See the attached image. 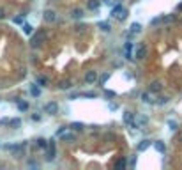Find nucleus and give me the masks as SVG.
<instances>
[{"instance_id": "1", "label": "nucleus", "mask_w": 182, "mask_h": 170, "mask_svg": "<svg viewBox=\"0 0 182 170\" xmlns=\"http://www.w3.org/2000/svg\"><path fill=\"white\" fill-rule=\"evenodd\" d=\"M127 14H129V11H127L126 7H122V5H120V2H117V5L112 9V16H113V18H117L119 21H124V20L127 18Z\"/></svg>"}, {"instance_id": "2", "label": "nucleus", "mask_w": 182, "mask_h": 170, "mask_svg": "<svg viewBox=\"0 0 182 170\" xmlns=\"http://www.w3.org/2000/svg\"><path fill=\"white\" fill-rule=\"evenodd\" d=\"M44 37H46L44 32H37V34H34V35L30 37V46H32V48H39L41 43L44 41Z\"/></svg>"}, {"instance_id": "3", "label": "nucleus", "mask_w": 182, "mask_h": 170, "mask_svg": "<svg viewBox=\"0 0 182 170\" xmlns=\"http://www.w3.org/2000/svg\"><path fill=\"white\" fill-rule=\"evenodd\" d=\"M44 114H48V115H57V114H58V103H57V101L46 103V105H44Z\"/></svg>"}, {"instance_id": "4", "label": "nucleus", "mask_w": 182, "mask_h": 170, "mask_svg": "<svg viewBox=\"0 0 182 170\" xmlns=\"http://www.w3.org/2000/svg\"><path fill=\"white\" fill-rule=\"evenodd\" d=\"M42 20H44L46 23H55V21H57V12H55L53 9H46V11L42 12Z\"/></svg>"}, {"instance_id": "5", "label": "nucleus", "mask_w": 182, "mask_h": 170, "mask_svg": "<svg viewBox=\"0 0 182 170\" xmlns=\"http://www.w3.org/2000/svg\"><path fill=\"white\" fill-rule=\"evenodd\" d=\"M55 158V142L50 140V145H48V153H46V161H53Z\"/></svg>"}, {"instance_id": "6", "label": "nucleus", "mask_w": 182, "mask_h": 170, "mask_svg": "<svg viewBox=\"0 0 182 170\" xmlns=\"http://www.w3.org/2000/svg\"><path fill=\"white\" fill-rule=\"evenodd\" d=\"M69 16H71V20H81V18L85 16V11L76 7V9H73V11H71V14H69Z\"/></svg>"}, {"instance_id": "7", "label": "nucleus", "mask_w": 182, "mask_h": 170, "mask_svg": "<svg viewBox=\"0 0 182 170\" xmlns=\"http://www.w3.org/2000/svg\"><path fill=\"white\" fill-rule=\"evenodd\" d=\"M149 90H150L152 94H156V92H161V90H163V83L156 80V82H152V83L149 85Z\"/></svg>"}, {"instance_id": "8", "label": "nucleus", "mask_w": 182, "mask_h": 170, "mask_svg": "<svg viewBox=\"0 0 182 170\" xmlns=\"http://www.w3.org/2000/svg\"><path fill=\"white\" fill-rule=\"evenodd\" d=\"M140 98H142V101H143V103H147V105L156 103V101H154V98H152V92H150V90H149V92H142V96H140Z\"/></svg>"}, {"instance_id": "9", "label": "nucleus", "mask_w": 182, "mask_h": 170, "mask_svg": "<svg viewBox=\"0 0 182 170\" xmlns=\"http://www.w3.org/2000/svg\"><path fill=\"white\" fill-rule=\"evenodd\" d=\"M85 82H87V83H96V82H97V73H96V71H88V73L85 75Z\"/></svg>"}, {"instance_id": "10", "label": "nucleus", "mask_w": 182, "mask_h": 170, "mask_svg": "<svg viewBox=\"0 0 182 170\" xmlns=\"http://www.w3.org/2000/svg\"><path fill=\"white\" fill-rule=\"evenodd\" d=\"M101 7V0H87V9L90 11H96Z\"/></svg>"}, {"instance_id": "11", "label": "nucleus", "mask_w": 182, "mask_h": 170, "mask_svg": "<svg viewBox=\"0 0 182 170\" xmlns=\"http://www.w3.org/2000/svg\"><path fill=\"white\" fill-rule=\"evenodd\" d=\"M35 145L39 147V149H48V145H50V140H46V138H37L35 140Z\"/></svg>"}, {"instance_id": "12", "label": "nucleus", "mask_w": 182, "mask_h": 170, "mask_svg": "<svg viewBox=\"0 0 182 170\" xmlns=\"http://www.w3.org/2000/svg\"><path fill=\"white\" fill-rule=\"evenodd\" d=\"M71 87H73V82H71V80H62V82L58 83V89H60V90H69Z\"/></svg>"}, {"instance_id": "13", "label": "nucleus", "mask_w": 182, "mask_h": 170, "mask_svg": "<svg viewBox=\"0 0 182 170\" xmlns=\"http://www.w3.org/2000/svg\"><path fill=\"white\" fill-rule=\"evenodd\" d=\"M30 94H32L34 98H39V96H41V89H39V83H32V85H30Z\"/></svg>"}, {"instance_id": "14", "label": "nucleus", "mask_w": 182, "mask_h": 170, "mask_svg": "<svg viewBox=\"0 0 182 170\" xmlns=\"http://www.w3.org/2000/svg\"><path fill=\"white\" fill-rule=\"evenodd\" d=\"M122 119H124L126 124H131V122H135V114L127 110V112H124V117H122Z\"/></svg>"}, {"instance_id": "15", "label": "nucleus", "mask_w": 182, "mask_h": 170, "mask_svg": "<svg viewBox=\"0 0 182 170\" xmlns=\"http://www.w3.org/2000/svg\"><path fill=\"white\" fill-rule=\"evenodd\" d=\"M74 138H76L74 133H62V135H60V140H62V142H74Z\"/></svg>"}, {"instance_id": "16", "label": "nucleus", "mask_w": 182, "mask_h": 170, "mask_svg": "<svg viewBox=\"0 0 182 170\" xmlns=\"http://www.w3.org/2000/svg\"><path fill=\"white\" fill-rule=\"evenodd\" d=\"M154 147H156V151H158V153H161V154H165V153H166V145H165L161 140H158V142L154 144Z\"/></svg>"}, {"instance_id": "17", "label": "nucleus", "mask_w": 182, "mask_h": 170, "mask_svg": "<svg viewBox=\"0 0 182 170\" xmlns=\"http://www.w3.org/2000/svg\"><path fill=\"white\" fill-rule=\"evenodd\" d=\"M129 32H131V34H140V32H142V25H140V23H131Z\"/></svg>"}, {"instance_id": "18", "label": "nucleus", "mask_w": 182, "mask_h": 170, "mask_svg": "<svg viewBox=\"0 0 182 170\" xmlns=\"http://www.w3.org/2000/svg\"><path fill=\"white\" fill-rule=\"evenodd\" d=\"M37 83H39V87H48L50 78L48 76H37Z\"/></svg>"}, {"instance_id": "19", "label": "nucleus", "mask_w": 182, "mask_h": 170, "mask_svg": "<svg viewBox=\"0 0 182 170\" xmlns=\"http://www.w3.org/2000/svg\"><path fill=\"white\" fill-rule=\"evenodd\" d=\"M150 147V140H142L140 144H138V151L142 153V151H147Z\"/></svg>"}, {"instance_id": "20", "label": "nucleus", "mask_w": 182, "mask_h": 170, "mask_svg": "<svg viewBox=\"0 0 182 170\" xmlns=\"http://www.w3.org/2000/svg\"><path fill=\"white\" fill-rule=\"evenodd\" d=\"M97 27H99L103 32H110V30H112V25H110L108 21H99V25H97Z\"/></svg>"}, {"instance_id": "21", "label": "nucleus", "mask_w": 182, "mask_h": 170, "mask_svg": "<svg viewBox=\"0 0 182 170\" xmlns=\"http://www.w3.org/2000/svg\"><path fill=\"white\" fill-rule=\"evenodd\" d=\"M14 101L18 103L19 112H27V110H28V103H27V101H19V99H14Z\"/></svg>"}, {"instance_id": "22", "label": "nucleus", "mask_w": 182, "mask_h": 170, "mask_svg": "<svg viewBox=\"0 0 182 170\" xmlns=\"http://www.w3.org/2000/svg\"><path fill=\"white\" fill-rule=\"evenodd\" d=\"M147 55V48L145 46H140L138 50H136V59H143Z\"/></svg>"}, {"instance_id": "23", "label": "nucleus", "mask_w": 182, "mask_h": 170, "mask_svg": "<svg viewBox=\"0 0 182 170\" xmlns=\"http://www.w3.org/2000/svg\"><path fill=\"white\" fill-rule=\"evenodd\" d=\"M23 32H25L27 35H32V34H34V25L25 23V25H23Z\"/></svg>"}, {"instance_id": "24", "label": "nucleus", "mask_w": 182, "mask_h": 170, "mask_svg": "<svg viewBox=\"0 0 182 170\" xmlns=\"http://www.w3.org/2000/svg\"><path fill=\"white\" fill-rule=\"evenodd\" d=\"M108 78H110V73H103L101 76H97V82H99L101 85H104V83L108 82Z\"/></svg>"}, {"instance_id": "25", "label": "nucleus", "mask_w": 182, "mask_h": 170, "mask_svg": "<svg viewBox=\"0 0 182 170\" xmlns=\"http://www.w3.org/2000/svg\"><path fill=\"white\" fill-rule=\"evenodd\" d=\"M69 128H71V129H74V131H81V129H83L85 126H83L81 122H73V124H71Z\"/></svg>"}, {"instance_id": "26", "label": "nucleus", "mask_w": 182, "mask_h": 170, "mask_svg": "<svg viewBox=\"0 0 182 170\" xmlns=\"http://www.w3.org/2000/svg\"><path fill=\"white\" fill-rule=\"evenodd\" d=\"M11 126H12V128H19V126H21V119H19V117L11 119Z\"/></svg>"}, {"instance_id": "27", "label": "nucleus", "mask_w": 182, "mask_h": 170, "mask_svg": "<svg viewBox=\"0 0 182 170\" xmlns=\"http://www.w3.org/2000/svg\"><path fill=\"white\" fill-rule=\"evenodd\" d=\"M168 101H170V98H166V96H163V98H159V99H158L156 103H158V105H166Z\"/></svg>"}, {"instance_id": "28", "label": "nucleus", "mask_w": 182, "mask_h": 170, "mask_svg": "<svg viewBox=\"0 0 182 170\" xmlns=\"http://www.w3.org/2000/svg\"><path fill=\"white\" fill-rule=\"evenodd\" d=\"M173 18H175L173 14H170V16H163L161 21H163V23H168V21H173Z\"/></svg>"}, {"instance_id": "29", "label": "nucleus", "mask_w": 182, "mask_h": 170, "mask_svg": "<svg viewBox=\"0 0 182 170\" xmlns=\"http://www.w3.org/2000/svg\"><path fill=\"white\" fill-rule=\"evenodd\" d=\"M0 126H11V119H7V117L0 119Z\"/></svg>"}, {"instance_id": "30", "label": "nucleus", "mask_w": 182, "mask_h": 170, "mask_svg": "<svg viewBox=\"0 0 182 170\" xmlns=\"http://www.w3.org/2000/svg\"><path fill=\"white\" fill-rule=\"evenodd\" d=\"M147 122H149V117H140L138 119V126H145Z\"/></svg>"}, {"instance_id": "31", "label": "nucleus", "mask_w": 182, "mask_h": 170, "mask_svg": "<svg viewBox=\"0 0 182 170\" xmlns=\"http://www.w3.org/2000/svg\"><path fill=\"white\" fill-rule=\"evenodd\" d=\"M124 167H126V160H119L115 163V169H124Z\"/></svg>"}, {"instance_id": "32", "label": "nucleus", "mask_w": 182, "mask_h": 170, "mask_svg": "<svg viewBox=\"0 0 182 170\" xmlns=\"http://www.w3.org/2000/svg\"><path fill=\"white\" fill-rule=\"evenodd\" d=\"M21 21H23V18H21V16H14V18H12V23H14V25H19Z\"/></svg>"}, {"instance_id": "33", "label": "nucleus", "mask_w": 182, "mask_h": 170, "mask_svg": "<svg viewBox=\"0 0 182 170\" xmlns=\"http://www.w3.org/2000/svg\"><path fill=\"white\" fill-rule=\"evenodd\" d=\"M104 96L106 98H115L117 94H115V90H104Z\"/></svg>"}, {"instance_id": "34", "label": "nucleus", "mask_w": 182, "mask_h": 170, "mask_svg": "<svg viewBox=\"0 0 182 170\" xmlns=\"http://www.w3.org/2000/svg\"><path fill=\"white\" fill-rule=\"evenodd\" d=\"M83 98H97V94L96 92H85V94H81Z\"/></svg>"}, {"instance_id": "35", "label": "nucleus", "mask_w": 182, "mask_h": 170, "mask_svg": "<svg viewBox=\"0 0 182 170\" xmlns=\"http://www.w3.org/2000/svg\"><path fill=\"white\" fill-rule=\"evenodd\" d=\"M62 133H65V126H60V128L57 129V133H55V135H57V137H60Z\"/></svg>"}, {"instance_id": "36", "label": "nucleus", "mask_w": 182, "mask_h": 170, "mask_svg": "<svg viewBox=\"0 0 182 170\" xmlns=\"http://www.w3.org/2000/svg\"><path fill=\"white\" fill-rule=\"evenodd\" d=\"M168 126H170V129H177V122L175 121H168Z\"/></svg>"}, {"instance_id": "37", "label": "nucleus", "mask_w": 182, "mask_h": 170, "mask_svg": "<svg viewBox=\"0 0 182 170\" xmlns=\"http://www.w3.org/2000/svg\"><path fill=\"white\" fill-rule=\"evenodd\" d=\"M5 18V11L4 9H0V20H4Z\"/></svg>"}, {"instance_id": "38", "label": "nucleus", "mask_w": 182, "mask_h": 170, "mask_svg": "<svg viewBox=\"0 0 182 170\" xmlns=\"http://www.w3.org/2000/svg\"><path fill=\"white\" fill-rule=\"evenodd\" d=\"M177 11H182V2L179 4V5H177Z\"/></svg>"}, {"instance_id": "39", "label": "nucleus", "mask_w": 182, "mask_h": 170, "mask_svg": "<svg viewBox=\"0 0 182 170\" xmlns=\"http://www.w3.org/2000/svg\"><path fill=\"white\" fill-rule=\"evenodd\" d=\"M50 2H57V0H50Z\"/></svg>"}]
</instances>
